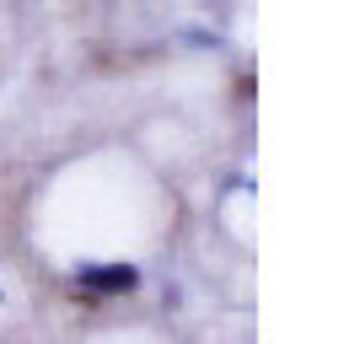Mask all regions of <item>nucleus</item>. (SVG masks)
<instances>
[{"mask_svg": "<svg viewBox=\"0 0 360 344\" xmlns=\"http://www.w3.org/2000/svg\"><path fill=\"white\" fill-rule=\"evenodd\" d=\"M75 280H81V291H91V296H113V291H135L140 269L135 264H86Z\"/></svg>", "mask_w": 360, "mask_h": 344, "instance_id": "f257e3e1", "label": "nucleus"}]
</instances>
